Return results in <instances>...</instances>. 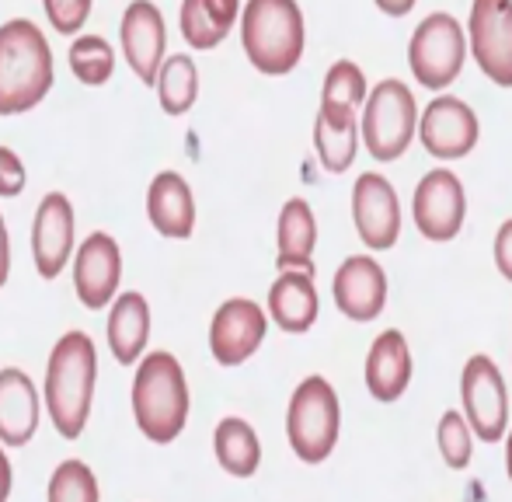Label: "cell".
<instances>
[{
  "instance_id": "1",
  "label": "cell",
  "mask_w": 512,
  "mask_h": 502,
  "mask_svg": "<svg viewBox=\"0 0 512 502\" xmlns=\"http://www.w3.org/2000/svg\"><path fill=\"white\" fill-rule=\"evenodd\" d=\"M98 384V346L91 335L67 332L53 346L46 363V384H42V405L63 440H77L88 429L91 405H95Z\"/></svg>"
},
{
  "instance_id": "2",
  "label": "cell",
  "mask_w": 512,
  "mask_h": 502,
  "mask_svg": "<svg viewBox=\"0 0 512 502\" xmlns=\"http://www.w3.org/2000/svg\"><path fill=\"white\" fill-rule=\"evenodd\" d=\"M129 401H133L136 429L150 443H157V447L175 443L185 433V422H189V408H192L189 380H185L178 356L164 353V349L143 353L140 363H136Z\"/></svg>"
},
{
  "instance_id": "3",
  "label": "cell",
  "mask_w": 512,
  "mask_h": 502,
  "mask_svg": "<svg viewBox=\"0 0 512 502\" xmlns=\"http://www.w3.org/2000/svg\"><path fill=\"white\" fill-rule=\"evenodd\" d=\"M53 88V53L42 28L28 18L0 25V116L32 112Z\"/></svg>"
},
{
  "instance_id": "4",
  "label": "cell",
  "mask_w": 512,
  "mask_h": 502,
  "mask_svg": "<svg viewBox=\"0 0 512 502\" xmlns=\"http://www.w3.org/2000/svg\"><path fill=\"white\" fill-rule=\"evenodd\" d=\"M304 11L297 0H248L241 14V46L251 67L265 77H283L304 60Z\"/></svg>"
},
{
  "instance_id": "5",
  "label": "cell",
  "mask_w": 512,
  "mask_h": 502,
  "mask_svg": "<svg viewBox=\"0 0 512 502\" xmlns=\"http://www.w3.org/2000/svg\"><path fill=\"white\" fill-rule=\"evenodd\" d=\"M338 429H342V405L331 380L310 374L297 384L286 408V440L304 464H324L335 454Z\"/></svg>"
},
{
  "instance_id": "6",
  "label": "cell",
  "mask_w": 512,
  "mask_h": 502,
  "mask_svg": "<svg viewBox=\"0 0 512 502\" xmlns=\"http://www.w3.org/2000/svg\"><path fill=\"white\" fill-rule=\"evenodd\" d=\"M418 133V102L408 91L405 81L387 77L366 95L363 102V126H359V140L366 143L373 161L387 164L398 161L411 147Z\"/></svg>"
},
{
  "instance_id": "7",
  "label": "cell",
  "mask_w": 512,
  "mask_h": 502,
  "mask_svg": "<svg viewBox=\"0 0 512 502\" xmlns=\"http://www.w3.org/2000/svg\"><path fill=\"white\" fill-rule=\"evenodd\" d=\"M467 60V39L464 25L453 14L436 11L411 32L408 42V67L415 81L429 91L450 88L460 77Z\"/></svg>"
},
{
  "instance_id": "8",
  "label": "cell",
  "mask_w": 512,
  "mask_h": 502,
  "mask_svg": "<svg viewBox=\"0 0 512 502\" xmlns=\"http://www.w3.org/2000/svg\"><path fill=\"white\" fill-rule=\"evenodd\" d=\"M460 401H464V422L471 433L485 443L506 440L509 429V394L502 370L495 367L492 356L478 353L464 363L460 374Z\"/></svg>"
},
{
  "instance_id": "9",
  "label": "cell",
  "mask_w": 512,
  "mask_h": 502,
  "mask_svg": "<svg viewBox=\"0 0 512 502\" xmlns=\"http://www.w3.org/2000/svg\"><path fill=\"white\" fill-rule=\"evenodd\" d=\"M467 53L499 88H512V0H474Z\"/></svg>"
},
{
  "instance_id": "10",
  "label": "cell",
  "mask_w": 512,
  "mask_h": 502,
  "mask_svg": "<svg viewBox=\"0 0 512 502\" xmlns=\"http://www.w3.org/2000/svg\"><path fill=\"white\" fill-rule=\"evenodd\" d=\"M269 314L248 297H230L209 321V353L220 367H241L262 349Z\"/></svg>"
},
{
  "instance_id": "11",
  "label": "cell",
  "mask_w": 512,
  "mask_h": 502,
  "mask_svg": "<svg viewBox=\"0 0 512 502\" xmlns=\"http://www.w3.org/2000/svg\"><path fill=\"white\" fill-rule=\"evenodd\" d=\"M411 217L422 238L429 241H453L467 220V192L460 178L446 168H436L418 182L411 199Z\"/></svg>"
},
{
  "instance_id": "12",
  "label": "cell",
  "mask_w": 512,
  "mask_h": 502,
  "mask_svg": "<svg viewBox=\"0 0 512 502\" xmlns=\"http://www.w3.org/2000/svg\"><path fill=\"white\" fill-rule=\"evenodd\" d=\"M352 224L370 251H387L401 238V203L394 185L377 171H363L352 189Z\"/></svg>"
},
{
  "instance_id": "13",
  "label": "cell",
  "mask_w": 512,
  "mask_h": 502,
  "mask_svg": "<svg viewBox=\"0 0 512 502\" xmlns=\"http://www.w3.org/2000/svg\"><path fill=\"white\" fill-rule=\"evenodd\" d=\"M481 123L464 98L439 95L418 119V140L436 161H460L478 147Z\"/></svg>"
},
{
  "instance_id": "14",
  "label": "cell",
  "mask_w": 512,
  "mask_h": 502,
  "mask_svg": "<svg viewBox=\"0 0 512 502\" xmlns=\"http://www.w3.org/2000/svg\"><path fill=\"white\" fill-rule=\"evenodd\" d=\"M122 283V251L119 241L105 231L84 238L74 251V293L88 311H102L115 300Z\"/></svg>"
},
{
  "instance_id": "15",
  "label": "cell",
  "mask_w": 512,
  "mask_h": 502,
  "mask_svg": "<svg viewBox=\"0 0 512 502\" xmlns=\"http://www.w3.org/2000/svg\"><path fill=\"white\" fill-rule=\"evenodd\" d=\"M119 42L133 74L143 84H154L164 56H168V28H164L161 7L154 0H133L122 14Z\"/></svg>"
},
{
  "instance_id": "16",
  "label": "cell",
  "mask_w": 512,
  "mask_h": 502,
  "mask_svg": "<svg viewBox=\"0 0 512 502\" xmlns=\"http://www.w3.org/2000/svg\"><path fill=\"white\" fill-rule=\"evenodd\" d=\"M74 206L63 192L42 196L32 220V262L42 279H56L74 258Z\"/></svg>"
},
{
  "instance_id": "17",
  "label": "cell",
  "mask_w": 512,
  "mask_h": 502,
  "mask_svg": "<svg viewBox=\"0 0 512 502\" xmlns=\"http://www.w3.org/2000/svg\"><path fill=\"white\" fill-rule=\"evenodd\" d=\"M331 293H335V307L345 314V318L366 321L380 318L387 304V272L377 258L370 255H352L338 265L335 283H331Z\"/></svg>"
},
{
  "instance_id": "18",
  "label": "cell",
  "mask_w": 512,
  "mask_h": 502,
  "mask_svg": "<svg viewBox=\"0 0 512 502\" xmlns=\"http://www.w3.org/2000/svg\"><path fill=\"white\" fill-rule=\"evenodd\" d=\"M42 394L18 367L0 370V447H25L39 433Z\"/></svg>"
},
{
  "instance_id": "19",
  "label": "cell",
  "mask_w": 512,
  "mask_h": 502,
  "mask_svg": "<svg viewBox=\"0 0 512 502\" xmlns=\"http://www.w3.org/2000/svg\"><path fill=\"white\" fill-rule=\"evenodd\" d=\"M147 220L161 238L185 241L196 231V196L178 171H161L147 189Z\"/></svg>"
},
{
  "instance_id": "20",
  "label": "cell",
  "mask_w": 512,
  "mask_h": 502,
  "mask_svg": "<svg viewBox=\"0 0 512 502\" xmlns=\"http://www.w3.org/2000/svg\"><path fill=\"white\" fill-rule=\"evenodd\" d=\"M108 349H112L119 367H136L140 356L147 353L150 342V304L143 293L126 290L115 293V300L108 304V321H105Z\"/></svg>"
},
{
  "instance_id": "21",
  "label": "cell",
  "mask_w": 512,
  "mask_h": 502,
  "mask_svg": "<svg viewBox=\"0 0 512 502\" xmlns=\"http://www.w3.org/2000/svg\"><path fill=\"white\" fill-rule=\"evenodd\" d=\"M411 370H415V363H411L408 339L398 328H387L384 335L373 339L370 356H366V387L373 398L384 405L398 401L411 384Z\"/></svg>"
},
{
  "instance_id": "22",
  "label": "cell",
  "mask_w": 512,
  "mask_h": 502,
  "mask_svg": "<svg viewBox=\"0 0 512 502\" xmlns=\"http://www.w3.org/2000/svg\"><path fill=\"white\" fill-rule=\"evenodd\" d=\"M269 318L286 335H304L317 321V286L314 272L307 269H283L279 279L269 286Z\"/></svg>"
},
{
  "instance_id": "23",
  "label": "cell",
  "mask_w": 512,
  "mask_h": 502,
  "mask_svg": "<svg viewBox=\"0 0 512 502\" xmlns=\"http://www.w3.org/2000/svg\"><path fill=\"white\" fill-rule=\"evenodd\" d=\"M314 150L321 157L324 171H331V175L349 171L359 154L356 112L338 109V105H321V112L314 119Z\"/></svg>"
},
{
  "instance_id": "24",
  "label": "cell",
  "mask_w": 512,
  "mask_h": 502,
  "mask_svg": "<svg viewBox=\"0 0 512 502\" xmlns=\"http://www.w3.org/2000/svg\"><path fill=\"white\" fill-rule=\"evenodd\" d=\"M279 255L276 265L283 269H307L314 272V248H317V220L314 210H310L307 199H290L279 213Z\"/></svg>"
},
{
  "instance_id": "25",
  "label": "cell",
  "mask_w": 512,
  "mask_h": 502,
  "mask_svg": "<svg viewBox=\"0 0 512 502\" xmlns=\"http://www.w3.org/2000/svg\"><path fill=\"white\" fill-rule=\"evenodd\" d=\"M213 454L227 475L251 478L258 471V464H262V443H258V433L248 422L237 419V415H227L213 429Z\"/></svg>"
},
{
  "instance_id": "26",
  "label": "cell",
  "mask_w": 512,
  "mask_h": 502,
  "mask_svg": "<svg viewBox=\"0 0 512 502\" xmlns=\"http://www.w3.org/2000/svg\"><path fill=\"white\" fill-rule=\"evenodd\" d=\"M241 0H182V35L192 49H213L234 28Z\"/></svg>"
},
{
  "instance_id": "27",
  "label": "cell",
  "mask_w": 512,
  "mask_h": 502,
  "mask_svg": "<svg viewBox=\"0 0 512 502\" xmlns=\"http://www.w3.org/2000/svg\"><path fill=\"white\" fill-rule=\"evenodd\" d=\"M154 88H157V98H161V109L168 112V116H185V112H192V105H196V98H199L196 60L185 53L164 56Z\"/></svg>"
},
{
  "instance_id": "28",
  "label": "cell",
  "mask_w": 512,
  "mask_h": 502,
  "mask_svg": "<svg viewBox=\"0 0 512 502\" xmlns=\"http://www.w3.org/2000/svg\"><path fill=\"white\" fill-rule=\"evenodd\" d=\"M67 56H70L74 77L81 84H88V88H102V84L112 81L115 53L102 35H81V39H74V46H70Z\"/></svg>"
},
{
  "instance_id": "29",
  "label": "cell",
  "mask_w": 512,
  "mask_h": 502,
  "mask_svg": "<svg viewBox=\"0 0 512 502\" xmlns=\"http://www.w3.org/2000/svg\"><path fill=\"white\" fill-rule=\"evenodd\" d=\"M46 502H102V489H98L91 464L77 461V457L56 464L46 489Z\"/></svg>"
},
{
  "instance_id": "30",
  "label": "cell",
  "mask_w": 512,
  "mask_h": 502,
  "mask_svg": "<svg viewBox=\"0 0 512 502\" xmlns=\"http://www.w3.org/2000/svg\"><path fill=\"white\" fill-rule=\"evenodd\" d=\"M366 102V74L352 60L331 63V70L324 74L321 88V105H338V109H352Z\"/></svg>"
},
{
  "instance_id": "31",
  "label": "cell",
  "mask_w": 512,
  "mask_h": 502,
  "mask_svg": "<svg viewBox=\"0 0 512 502\" xmlns=\"http://www.w3.org/2000/svg\"><path fill=\"white\" fill-rule=\"evenodd\" d=\"M436 440H439V454H443L446 468L464 471L467 464H471V457H474V433H471V426H467L460 412H446L443 419H439Z\"/></svg>"
},
{
  "instance_id": "32",
  "label": "cell",
  "mask_w": 512,
  "mask_h": 502,
  "mask_svg": "<svg viewBox=\"0 0 512 502\" xmlns=\"http://www.w3.org/2000/svg\"><path fill=\"white\" fill-rule=\"evenodd\" d=\"M49 25L60 35H77L91 14V0H42Z\"/></svg>"
},
{
  "instance_id": "33",
  "label": "cell",
  "mask_w": 512,
  "mask_h": 502,
  "mask_svg": "<svg viewBox=\"0 0 512 502\" xmlns=\"http://www.w3.org/2000/svg\"><path fill=\"white\" fill-rule=\"evenodd\" d=\"M25 164H21V157L14 154L11 147H0V196L4 199H14L25 192Z\"/></svg>"
},
{
  "instance_id": "34",
  "label": "cell",
  "mask_w": 512,
  "mask_h": 502,
  "mask_svg": "<svg viewBox=\"0 0 512 502\" xmlns=\"http://www.w3.org/2000/svg\"><path fill=\"white\" fill-rule=\"evenodd\" d=\"M495 265H499L502 279L512 283V220H506L495 234Z\"/></svg>"
},
{
  "instance_id": "35",
  "label": "cell",
  "mask_w": 512,
  "mask_h": 502,
  "mask_svg": "<svg viewBox=\"0 0 512 502\" xmlns=\"http://www.w3.org/2000/svg\"><path fill=\"white\" fill-rule=\"evenodd\" d=\"M7 276H11V238H7V224L0 217V286L7 283Z\"/></svg>"
},
{
  "instance_id": "36",
  "label": "cell",
  "mask_w": 512,
  "mask_h": 502,
  "mask_svg": "<svg viewBox=\"0 0 512 502\" xmlns=\"http://www.w3.org/2000/svg\"><path fill=\"white\" fill-rule=\"evenodd\" d=\"M11 485H14V468H11V457L7 450L0 447V502L11 499Z\"/></svg>"
},
{
  "instance_id": "37",
  "label": "cell",
  "mask_w": 512,
  "mask_h": 502,
  "mask_svg": "<svg viewBox=\"0 0 512 502\" xmlns=\"http://www.w3.org/2000/svg\"><path fill=\"white\" fill-rule=\"evenodd\" d=\"M373 4L384 14H391V18H401V14H408L415 7V0H373Z\"/></svg>"
},
{
  "instance_id": "38",
  "label": "cell",
  "mask_w": 512,
  "mask_h": 502,
  "mask_svg": "<svg viewBox=\"0 0 512 502\" xmlns=\"http://www.w3.org/2000/svg\"><path fill=\"white\" fill-rule=\"evenodd\" d=\"M506 471H509V482H512V426L506 429Z\"/></svg>"
}]
</instances>
